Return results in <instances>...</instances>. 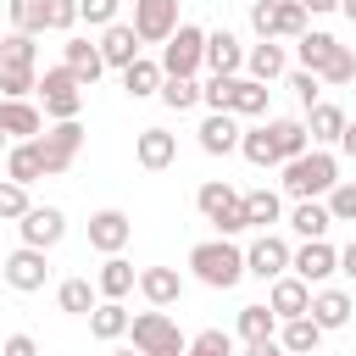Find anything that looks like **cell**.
Returning a JSON list of instances; mask_svg holds the SVG:
<instances>
[{
	"mask_svg": "<svg viewBox=\"0 0 356 356\" xmlns=\"http://www.w3.org/2000/svg\"><path fill=\"white\" fill-rule=\"evenodd\" d=\"M334 184H339V161H334L323 145H312V150H300L295 161H284V189H289L295 200H323Z\"/></svg>",
	"mask_w": 356,
	"mask_h": 356,
	"instance_id": "1",
	"label": "cell"
},
{
	"mask_svg": "<svg viewBox=\"0 0 356 356\" xmlns=\"http://www.w3.org/2000/svg\"><path fill=\"white\" fill-rule=\"evenodd\" d=\"M189 267H195V278H200L206 289H234V284L245 278V250L217 234V239H200V245L189 250Z\"/></svg>",
	"mask_w": 356,
	"mask_h": 356,
	"instance_id": "2",
	"label": "cell"
},
{
	"mask_svg": "<svg viewBox=\"0 0 356 356\" xmlns=\"http://www.w3.org/2000/svg\"><path fill=\"white\" fill-rule=\"evenodd\" d=\"M195 206H200V217H206V222H211L222 239L245 234V195H239L234 184H222V178L200 184V189H195Z\"/></svg>",
	"mask_w": 356,
	"mask_h": 356,
	"instance_id": "3",
	"label": "cell"
},
{
	"mask_svg": "<svg viewBox=\"0 0 356 356\" xmlns=\"http://www.w3.org/2000/svg\"><path fill=\"white\" fill-rule=\"evenodd\" d=\"M128 334H134V350L139 356H184V334H178V323L156 306V312H139V317H128Z\"/></svg>",
	"mask_w": 356,
	"mask_h": 356,
	"instance_id": "4",
	"label": "cell"
},
{
	"mask_svg": "<svg viewBox=\"0 0 356 356\" xmlns=\"http://www.w3.org/2000/svg\"><path fill=\"white\" fill-rule=\"evenodd\" d=\"M33 145H39L44 178H56V172H67V167L78 161V150H83V122H78V117H67V122H56V128L33 134Z\"/></svg>",
	"mask_w": 356,
	"mask_h": 356,
	"instance_id": "5",
	"label": "cell"
},
{
	"mask_svg": "<svg viewBox=\"0 0 356 356\" xmlns=\"http://www.w3.org/2000/svg\"><path fill=\"white\" fill-rule=\"evenodd\" d=\"M250 28L261 39H300L306 33V6L300 0H256L250 6Z\"/></svg>",
	"mask_w": 356,
	"mask_h": 356,
	"instance_id": "6",
	"label": "cell"
},
{
	"mask_svg": "<svg viewBox=\"0 0 356 356\" xmlns=\"http://www.w3.org/2000/svg\"><path fill=\"white\" fill-rule=\"evenodd\" d=\"M200 56H206V28L178 22L172 39L161 44V72H167V78H195V72H200Z\"/></svg>",
	"mask_w": 356,
	"mask_h": 356,
	"instance_id": "7",
	"label": "cell"
},
{
	"mask_svg": "<svg viewBox=\"0 0 356 356\" xmlns=\"http://www.w3.org/2000/svg\"><path fill=\"white\" fill-rule=\"evenodd\" d=\"M33 95L44 100V117H56V122H67V117H78V111H83V83H78L67 67H44Z\"/></svg>",
	"mask_w": 356,
	"mask_h": 356,
	"instance_id": "8",
	"label": "cell"
},
{
	"mask_svg": "<svg viewBox=\"0 0 356 356\" xmlns=\"http://www.w3.org/2000/svg\"><path fill=\"white\" fill-rule=\"evenodd\" d=\"M0 278H6L17 295H33V289H44V278H50V267H44V250H33V245H17L11 256H0Z\"/></svg>",
	"mask_w": 356,
	"mask_h": 356,
	"instance_id": "9",
	"label": "cell"
},
{
	"mask_svg": "<svg viewBox=\"0 0 356 356\" xmlns=\"http://www.w3.org/2000/svg\"><path fill=\"white\" fill-rule=\"evenodd\" d=\"M178 28V0H134V33L139 44H167Z\"/></svg>",
	"mask_w": 356,
	"mask_h": 356,
	"instance_id": "10",
	"label": "cell"
},
{
	"mask_svg": "<svg viewBox=\"0 0 356 356\" xmlns=\"http://www.w3.org/2000/svg\"><path fill=\"white\" fill-rule=\"evenodd\" d=\"M17 228H22V245L50 250V245H61V234H67V211H61V206H28V211L17 217Z\"/></svg>",
	"mask_w": 356,
	"mask_h": 356,
	"instance_id": "11",
	"label": "cell"
},
{
	"mask_svg": "<svg viewBox=\"0 0 356 356\" xmlns=\"http://www.w3.org/2000/svg\"><path fill=\"white\" fill-rule=\"evenodd\" d=\"M289 267H295V278H306V284L317 289L323 278L339 273V250H334L328 239H306L300 250H289Z\"/></svg>",
	"mask_w": 356,
	"mask_h": 356,
	"instance_id": "12",
	"label": "cell"
},
{
	"mask_svg": "<svg viewBox=\"0 0 356 356\" xmlns=\"http://www.w3.org/2000/svg\"><path fill=\"white\" fill-rule=\"evenodd\" d=\"M200 67H211V78H234V72H245V44H239L228 28H211Z\"/></svg>",
	"mask_w": 356,
	"mask_h": 356,
	"instance_id": "13",
	"label": "cell"
},
{
	"mask_svg": "<svg viewBox=\"0 0 356 356\" xmlns=\"http://www.w3.org/2000/svg\"><path fill=\"white\" fill-rule=\"evenodd\" d=\"M128 239H134V222H128V211L106 206V211H95V217H89V245H95L100 256H117Z\"/></svg>",
	"mask_w": 356,
	"mask_h": 356,
	"instance_id": "14",
	"label": "cell"
},
{
	"mask_svg": "<svg viewBox=\"0 0 356 356\" xmlns=\"http://www.w3.org/2000/svg\"><path fill=\"white\" fill-rule=\"evenodd\" d=\"M245 273H256V278H278V273H289V239H278V234H267L261 228V239L245 250Z\"/></svg>",
	"mask_w": 356,
	"mask_h": 356,
	"instance_id": "15",
	"label": "cell"
},
{
	"mask_svg": "<svg viewBox=\"0 0 356 356\" xmlns=\"http://www.w3.org/2000/svg\"><path fill=\"white\" fill-rule=\"evenodd\" d=\"M172 156H178V134H167V128H139V134H134V161H139L145 172L172 167Z\"/></svg>",
	"mask_w": 356,
	"mask_h": 356,
	"instance_id": "16",
	"label": "cell"
},
{
	"mask_svg": "<svg viewBox=\"0 0 356 356\" xmlns=\"http://www.w3.org/2000/svg\"><path fill=\"white\" fill-rule=\"evenodd\" d=\"M267 306H273L278 323H284V317H306V306H312V284L295 278V273H278L273 289H267Z\"/></svg>",
	"mask_w": 356,
	"mask_h": 356,
	"instance_id": "17",
	"label": "cell"
},
{
	"mask_svg": "<svg viewBox=\"0 0 356 356\" xmlns=\"http://www.w3.org/2000/svg\"><path fill=\"white\" fill-rule=\"evenodd\" d=\"M95 44H100V61H106V67H117V72L139 56V33H134V22H111V28H100V39H95Z\"/></svg>",
	"mask_w": 356,
	"mask_h": 356,
	"instance_id": "18",
	"label": "cell"
},
{
	"mask_svg": "<svg viewBox=\"0 0 356 356\" xmlns=\"http://www.w3.org/2000/svg\"><path fill=\"white\" fill-rule=\"evenodd\" d=\"M61 67H67L83 89L106 72V61H100V44H95V39H67V44H61Z\"/></svg>",
	"mask_w": 356,
	"mask_h": 356,
	"instance_id": "19",
	"label": "cell"
},
{
	"mask_svg": "<svg viewBox=\"0 0 356 356\" xmlns=\"http://www.w3.org/2000/svg\"><path fill=\"white\" fill-rule=\"evenodd\" d=\"M284 72H289V56H284V44H278V39H261V44H250V50H245V78L273 83V78H284Z\"/></svg>",
	"mask_w": 356,
	"mask_h": 356,
	"instance_id": "20",
	"label": "cell"
},
{
	"mask_svg": "<svg viewBox=\"0 0 356 356\" xmlns=\"http://www.w3.org/2000/svg\"><path fill=\"white\" fill-rule=\"evenodd\" d=\"M195 134H200V150H206V156H228V150H239V117H234V111H211Z\"/></svg>",
	"mask_w": 356,
	"mask_h": 356,
	"instance_id": "21",
	"label": "cell"
},
{
	"mask_svg": "<svg viewBox=\"0 0 356 356\" xmlns=\"http://www.w3.org/2000/svg\"><path fill=\"white\" fill-rule=\"evenodd\" d=\"M345 122H350V117H345L334 100H317V106H306V139H312V145H339Z\"/></svg>",
	"mask_w": 356,
	"mask_h": 356,
	"instance_id": "22",
	"label": "cell"
},
{
	"mask_svg": "<svg viewBox=\"0 0 356 356\" xmlns=\"http://www.w3.org/2000/svg\"><path fill=\"white\" fill-rule=\"evenodd\" d=\"M306 317H312L323 334H328V328H345V323H350V295H345V289H312Z\"/></svg>",
	"mask_w": 356,
	"mask_h": 356,
	"instance_id": "23",
	"label": "cell"
},
{
	"mask_svg": "<svg viewBox=\"0 0 356 356\" xmlns=\"http://www.w3.org/2000/svg\"><path fill=\"white\" fill-rule=\"evenodd\" d=\"M0 134L6 139H33V134H44V111L28 106V100H0Z\"/></svg>",
	"mask_w": 356,
	"mask_h": 356,
	"instance_id": "24",
	"label": "cell"
},
{
	"mask_svg": "<svg viewBox=\"0 0 356 356\" xmlns=\"http://www.w3.org/2000/svg\"><path fill=\"white\" fill-rule=\"evenodd\" d=\"M139 295H145L150 306H161V312H167V306L184 295V278H178V267H145V273H139Z\"/></svg>",
	"mask_w": 356,
	"mask_h": 356,
	"instance_id": "25",
	"label": "cell"
},
{
	"mask_svg": "<svg viewBox=\"0 0 356 356\" xmlns=\"http://www.w3.org/2000/svg\"><path fill=\"white\" fill-rule=\"evenodd\" d=\"M267 95H273V89L256 83V78H239V72L228 78V111H234V117H261V111H267Z\"/></svg>",
	"mask_w": 356,
	"mask_h": 356,
	"instance_id": "26",
	"label": "cell"
},
{
	"mask_svg": "<svg viewBox=\"0 0 356 356\" xmlns=\"http://www.w3.org/2000/svg\"><path fill=\"white\" fill-rule=\"evenodd\" d=\"M267 139H273L278 161H295L300 150H312V139H306V122H300V117H273V122H267Z\"/></svg>",
	"mask_w": 356,
	"mask_h": 356,
	"instance_id": "27",
	"label": "cell"
},
{
	"mask_svg": "<svg viewBox=\"0 0 356 356\" xmlns=\"http://www.w3.org/2000/svg\"><path fill=\"white\" fill-rule=\"evenodd\" d=\"M134 284H139V273H134V261H122V250H117V256H106V261H100V273H95V289H100L106 300H122Z\"/></svg>",
	"mask_w": 356,
	"mask_h": 356,
	"instance_id": "28",
	"label": "cell"
},
{
	"mask_svg": "<svg viewBox=\"0 0 356 356\" xmlns=\"http://www.w3.org/2000/svg\"><path fill=\"white\" fill-rule=\"evenodd\" d=\"M334 50H339V39H334V33H323V28H306V33L295 39V56H300V67H306V72H323V67L334 61Z\"/></svg>",
	"mask_w": 356,
	"mask_h": 356,
	"instance_id": "29",
	"label": "cell"
},
{
	"mask_svg": "<svg viewBox=\"0 0 356 356\" xmlns=\"http://www.w3.org/2000/svg\"><path fill=\"white\" fill-rule=\"evenodd\" d=\"M6 178H11V184H39V178H44V161H39V145H33V139H17V145L6 150Z\"/></svg>",
	"mask_w": 356,
	"mask_h": 356,
	"instance_id": "30",
	"label": "cell"
},
{
	"mask_svg": "<svg viewBox=\"0 0 356 356\" xmlns=\"http://www.w3.org/2000/svg\"><path fill=\"white\" fill-rule=\"evenodd\" d=\"M278 345H284L289 356H317V345H323V328H317L312 317H284V328H278Z\"/></svg>",
	"mask_w": 356,
	"mask_h": 356,
	"instance_id": "31",
	"label": "cell"
},
{
	"mask_svg": "<svg viewBox=\"0 0 356 356\" xmlns=\"http://www.w3.org/2000/svg\"><path fill=\"white\" fill-rule=\"evenodd\" d=\"M161 78H167V72H161V61H150V56H134V61L122 67V89H128L134 100L156 95V89H161Z\"/></svg>",
	"mask_w": 356,
	"mask_h": 356,
	"instance_id": "32",
	"label": "cell"
},
{
	"mask_svg": "<svg viewBox=\"0 0 356 356\" xmlns=\"http://www.w3.org/2000/svg\"><path fill=\"white\" fill-rule=\"evenodd\" d=\"M289 228H295L300 239H323V234L334 228V217H328V200H295V211H289Z\"/></svg>",
	"mask_w": 356,
	"mask_h": 356,
	"instance_id": "33",
	"label": "cell"
},
{
	"mask_svg": "<svg viewBox=\"0 0 356 356\" xmlns=\"http://www.w3.org/2000/svg\"><path fill=\"white\" fill-rule=\"evenodd\" d=\"M89 334H95V339H122V334H128V306H122V300H95Z\"/></svg>",
	"mask_w": 356,
	"mask_h": 356,
	"instance_id": "34",
	"label": "cell"
},
{
	"mask_svg": "<svg viewBox=\"0 0 356 356\" xmlns=\"http://www.w3.org/2000/svg\"><path fill=\"white\" fill-rule=\"evenodd\" d=\"M278 217H284V200L273 189H250L245 195V228H273Z\"/></svg>",
	"mask_w": 356,
	"mask_h": 356,
	"instance_id": "35",
	"label": "cell"
},
{
	"mask_svg": "<svg viewBox=\"0 0 356 356\" xmlns=\"http://www.w3.org/2000/svg\"><path fill=\"white\" fill-rule=\"evenodd\" d=\"M95 295H100V289H95L89 278H67V284L56 289V306H61L67 317H89V312H95Z\"/></svg>",
	"mask_w": 356,
	"mask_h": 356,
	"instance_id": "36",
	"label": "cell"
},
{
	"mask_svg": "<svg viewBox=\"0 0 356 356\" xmlns=\"http://www.w3.org/2000/svg\"><path fill=\"white\" fill-rule=\"evenodd\" d=\"M273 334H278L273 306H239V339H245V345H261V339H273Z\"/></svg>",
	"mask_w": 356,
	"mask_h": 356,
	"instance_id": "37",
	"label": "cell"
},
{
	"mask_svg": "<svg viewBox=\"0 0 356 356\" xmlns=\"http://www.w3.org/2000/svg\"><path fill=\"white\" fill-rule=\"evenodd\" d=\"M39 89V67H0V100H28Z\"/></svg>",
	"mask_w": 356,
	"mask_h": 356,
	"instance_id": "38",
	"label": "cell"
},
{
	"mask_svg": "<svg viewBox=\"0 0 356 356\" xmlns=\"http://www.w3.org/2000/svg\"><path fill=\"white\" fill-rule=\"evenodd\" d=\"M33 61H39L33 33H17V28H11V33L0 39V67H33Z\"/></svg>",
	"mask_w": 356,
	"mask_h": 356,
	"instance_id": "39",
	"label": "cell"
},
{
	"mask_svg": "<svg viewBox=\"0 0 356 356\" xmlns=\"http://www.w3.org/2000/svg\"><path fill=\"white\" fill-rule=\"evenodd\" d=\"M172 111H189V106H200V83L195 78H161V89H156Z\"/></svg>",
	"mask_w": 356,
	"mask_h": 356,
	"instance_id": "40",
	"label": "cell"
},
{
	"mask_svg": "<svg viewBox=\"0 0 356 356\" xmlns=\"http://www.w3.org/2000/svg\"><path fill=\"white\" fill-rule=\"evenodd\" d=\"M239 150H245V161H250V167H278V150H273L267 128H250V134H239Z\"/></svg>",
	"mask_w": 356,
	"mask_h": 356,
	"instance_id": "41",
	"label": "cell"
},
{
	"mask_svg": "<svg viewBox=\"0 0 356 356\" xmlns=\"http://www.w3.org/2000/svg\"><path fill=\"white\" fill-rule=\"evenodd\" d=\"M17 33H44V0H6Z\"/></svg>",
	"mask_w": 356,
	"mask_h": 356,
	"instance_id": "42",
	"label": "cell"
},
{
	"mask_svg": "<svg viewBox=\"0 0 356 356\" xmlns=\"http://www.w3.org/2000/svg\"><path fill=\"white\" fill-rule=\"evenodd\" d=\"M184 356H234V334H222V328H200V334L184 345Z\"/></svg>",
	"mask_w": 356,
	"mask_h": 356,
	"instance_id": "43",
	"label": "cell"
},
{
	"mask_svg": "<svg viewBox=\"0 0 356 356\" xmlns=\"http://www.w3.org/2000/svg\"><path fill=\"white\" fill-rule=\"evenodd\" d=\"M328 217L334 222H356V178H339L328 189Z\"/></svg>",
	"mask_w": 356,
	"mask_h": 356,
	"instance_id": "44",
	"label": "cell"
},
{
	"mask_svg": "<svg viewBox=\"0 0 356 356\" xmlns=\"http://www.w3.org/2000/svg\"><path fill=\"white\" fill-rule=\"evenodd\" d=\"M78 0H44V33H72Z\"/></svg>",
	"mask_w": 356,
	"mask_h": 356,
	"instance_id": "45",
	"label": "cell"
},
{
	"mask_svg": "<svg viewBox=\"0 0 356 356\" xmlns=\"http://www.w3.org/2000/svg\"><path fill=\"white\" fill-rule=\"evenodd\" d=\"M28 206H33V200H28V184H11V178H6V184H0V217L17 222Z\"/></svg>",
	"mask_w": 356,
	"mask_h": 356,
	"instance_id": "46",
	"label": "cell"
},
{
	"mask_svg": "<svg viewBox=\"0 0 356 356\" xmlns=\"http://www.w3.org/2000/svg\"><path fill=\"white\" fill-rule=\"evenodd\" d=\"M117 6H122V0H78V22L111 28V22H117Z\"/></svg>",
	"mask_w": 356,
	"mask_h": 356,
	"instance_id": "47",
	"label": "cell"
},
{
	"mask_svg": "<svg viewBox=\"0 0 356 356\" xmlns=\"http://www.w3.org/2000/svg\"><path fill=\"white\" fill-rule=\"evenodd\" d=\"M317 78H323V83H350V78H356V56H350V44H339L334 61H328Z\"/></svg>",
	"mask_w": 356,
	"mask_h": 356,
	"instance_id": "48",
	"label": "cell"
},
{
	"mask_svg": "<svg viewBox=\"0 0 356 356\" xmlns=\"http://www.w3.org/2000/svg\"><path fill=\"white\" fill-rule=\"evenodd\" d=\"M289 89L300 95V106H317V100H323V78H317V72H306V67H300V72H289Z\"/></svg>",
	"mask_w": 356,
	"mask_h": 356,
	"instance_id": "49",
	"label": "cell"
},
{
	"mask_svg": "<svg viewBox=\"0 0 356 356\" xmlns=\"http://www.w3.org/2000/svg\"><path fill=\"white\" fill-rule=\"evenodd\" d=\"M0 356H39V345H33V334H11L0 345Z\"/></svg>",
	"mask_w": 356,
	"mask_h": 356,
	"instance_id": "50",
	"label": "cell"
},
{
	"mask_svg": "<svg viewBox=\"0 0 356 356\" xmlns=\"http://www.w3.org/2000/svg\"><path fill=\"white\" fill-rule=\"evenodd\" d=\"M339 273H345V278H350V284H356V239H350V245H345V250H339Z\"/></svg>",
	"mask_w": 356,
	"mask_h": 356,
	"instance_id": "51",
	"label": "cell"
},
{
	"mask_svg": "<svg viewBox=\"0 0 356 356\" xmlns=\"http://www.w3.org/2000/svg\"><path fill=\"white\" fill-rule=\"evenodd\" d=\"M245 356H284L278 339H261V345H245Z\"/></svg>",
	"mask_w": 356,
	"mask_h": 356,
	"instance_id": "52",
	"label": "cell"
},
{
	"mask_svg": "<svg viewBox=\"0 0 356 356\" xmlns=\"http://www.w3.org/2000/svg\"><path fill=\"white\" fill-rule=\"evenodd\" d=\"M339 150L356 161V122H345V134H339Z\"/></svg>",
	"mask_w": 356,
	"mask_h": 356,
	"instance_id": "53",
	"label": "cell"
},
{
	"mask_svg": "<svg viewBox=\"0 0 356 356\" xmlns=\"http://www.w3.org/2000/svg\"><path fill=\"white\" fill-rule=\"evenodd\" d=\"M306 6V17H323V11H339V0H300Z\"/></svg>",
	"mask_w": 356,
	"mask_h": 356,
	"instance_id": "54",
	"label": "cell"
},
{
	"mask_svg": "<svg viewBox=\"0 0 356 356\" xmlns=\"http://www.w3.org/2000/svg\"><path fill=\"white\" fill-rule=\"evenodd\" d=\"M339 11H345V17H350V22H356V0H339Z\"/></svg>",
	"mask_w": 356,
	"mask_h": 356,
	"instance_id": "55",
	"label": "cell"
},
{
	"mask_svg": "<svg viewBox=\"0 0 356 356\" xmlns=\"http://www.w3.org/2000/svg\"><path fill=\"white\" fill-rule=\"evenodd\" d=\"M111 356H139V350H111Z\"/></svg>",
	"mask_w": 356,
	"mask_h": 356,
	"instance_id": "56",
	"label": "cell"
},
{
	"mask_svg": "<svg viewBox=\"0 0 356 356\" xmlns=\"http://www.w3.org/2000/svg\"><path fill=\"white\" fill-rule=\"evenodd\" d=\"M0 150H6V134H0Z\"/></svg>",
	"mask_w": 356,
	"mask_h": 356,
	"instance_id": "57",
	"label": "cell"
}]
</instances>
